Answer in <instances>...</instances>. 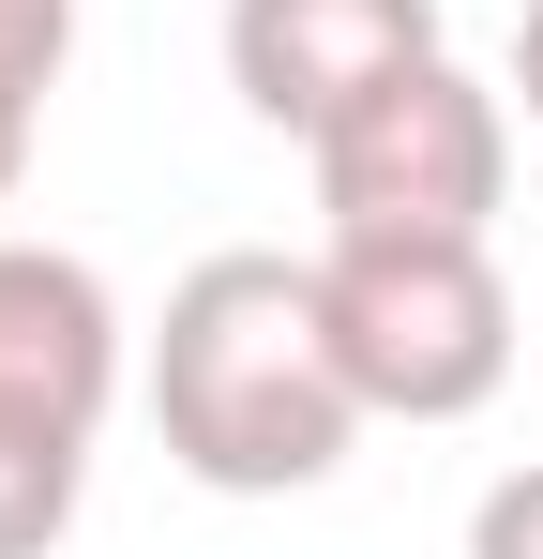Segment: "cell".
I'll list each match as a JSON object with an SVG mask.
<instances>
[{
  "label": "cell",
  "mask_w": 543,
  "mask_h": 559,
  "mask_svg": "<svg viewBox=\"0 0 543 559\" xmlns=\"http://www.w3.org/2000/svg\"><path fill=\"white\" fill-rule=\"evenodd\" d=\"M362 424L377 408H362L348 348H333L317 258L227 242V258H196L167 287V318H152V439H167L181 484H212V499H302V484L348 468Z\"/></svg>",
  "instance_id": "6da1fadb"
},
{
  "label": "cell",
  "mask_w": 543,
  "mask_h": 559,
  "mask_svg": "<svg viewBox=\"0 0 543 559\" xmlns=\"http://www.w3.org/2000/svg\"><path fill=\"white\" fill-rule=\"evenodd\" d=\"M317 287H333V348L377 424H468L529 348L514 273L483 242H317Z\"/></svg>",
  "instance_id": "7a4b0ae2"
},
{
  "label": "cell",
  "mask_w": 543,
  "mask_h": 559,
  "mask_svg": "<svg viewBox=\"0 0 543 559\" xmlns=\"http://www.w3.org/2000/svg\"><path fill=\"white\" fill-rule=\"evenodd\" d=\"M498 197H514V92H483L452 46L317 136V227L333 242H483Z\"/></svg>",
  "instance_id": "3957f363"
},
{
  "label": "cell",
  "mask_w": 543,
  "mask_h": 559,
  "mask_svg": "<svg viewBox=\"0 0 543 559\" xmlns=\"http://www.w3.org/2000/svg\"><path fill=\"white\" fill-rule=\"evenodd\" d=\"M408 61H438V0H227V92L302 152Z\"/></svg>",
  "instance_id": "277c9868"
},
{
  "label": "cell",
  "mask_w": 543,
  "mask_h": 559,
  "mask_svg": "<svg viewBox=\"0 0 543 559\" xmlns=\"http://www.w3.org/2000/svg\"><path fill=\"white\" fill-rule=\"evenodd\" d=\"M106 393H121V302H106V273L61 258V242H0V408L106 439Z\"/></svg>",
  "instance_id": "5b68a950"
},
{
  "label": "cell",
  "mask_w": 543,
  "mask_h": 559,
  "mask_svg": "<svg viewBox=\"0 0 543 559\" xmlns=\"http://www.w3.org/2000/svg\"><path fill=\"white\" fill-rule=\"evenodd\" d=\"M76 499H90V439L0 408V559H46L61 530H76Z\"/></svg>",
  "instance_id": "8992f818"
},
{
  "label": "cell",
  "mask_w": 543,
  "mask_h": 559,
  "mask_svg": "<svg viewBox=\"0 0 543 559\" xmlns=\"http://www.w3.org/2000/svg\"><path fill=\"white\" fill-rule=\"evenodd\" d=\"M61 61H76V0H0V212L31 182V136H46Z\"/></svg>",
  "instance_id": "52a82bcc"
},
{
  "label": "cell",
  "mask_w": 543,
  "mask_h": 559,
  "mask_svg": "<svg viewBox=\"0 0 543 559\" xmlns=\"http://www.w3.org/2000/svg\"><path fill=\"white\" fill-rule=\"evenodd\" d=\"M468 559H543V454L498 468V484L468 499Z\"/></svg>",
  "instance_id": "ba28073f"
},
{
  "label": "cell",
  "mask_w": 543,
  "mask_h": 559,
  "mask_svg": "<svg viewBox=\"0 0 543 559\" xmlns=\"http://www.w3.org/2000/svg\"><path fill=\"white\" fill-rule=\"evenodd\" d=\"M514 106H529V136H543V0L514 15Z\"/></svg>",
  "instance_id": "9c48e42d"
}]
</instances>
